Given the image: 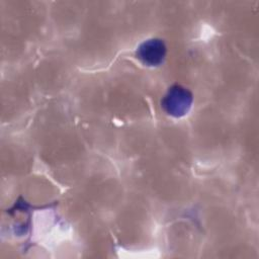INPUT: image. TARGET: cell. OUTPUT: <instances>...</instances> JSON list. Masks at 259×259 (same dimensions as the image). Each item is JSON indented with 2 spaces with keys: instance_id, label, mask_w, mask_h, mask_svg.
Returning a JSON list of instances; mask_svg holds the SVG:
<instances>
[{
  "instance_id": "1",
  "label": "cell",
  "mask_w": 259,
  "mask_h": 259,
  "mask_svg": "<svg viewBox=\"0 0 259 259\" xmlns=\"http://www.w3.org/2000/svg\"><path fill=\"white\" fill-rule=\"evenodd\" d=\"M192 94L180 85H173L162 99V107L173 117H182L188 113L192 104Z\"/></svg>"
},
{
  "instance_id": "2",
  "label": "cell",
  "mask_w": 259,
  "mask_h": 259,
  "mask_svg": "<svg viewBox=\"0 0 259 259\" xmlns=\"http://www.w3.org/2000/svg\"><path fill=\"white\" fill-rule=\"evenodd\" d=\"M166 55V47L163 40L159 38H150L145 40L137 50V58L149 67L159 66Z\"/></svg>"
}]
</instances>
